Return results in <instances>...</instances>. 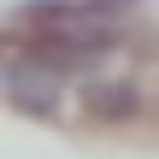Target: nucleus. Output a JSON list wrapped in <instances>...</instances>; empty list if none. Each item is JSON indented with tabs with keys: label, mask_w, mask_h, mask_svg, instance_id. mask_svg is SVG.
Masks as SVG:
<instances>
[{
	"label": "nucleus",
	"mask_w": 159,
	"mask_h": 159,
	"mask_svg": "<svg viewBox=\"0 0 159 159\" xmlns=\"http://www.w3.org/2000/svg\"><path fill=\"white\" fill-rule=\"evenodd\" d=\"M83 112L94 124H130L142 112V89L130 77H89L83 83Z\"/></svg>",
	"instance_id": "obj_3"
},
{
	"label": "nucleus",
	"mask_w": 159,
	"mask_h": 159,
	"mask_svg": "<svg viewBox=\"0 0 159 159\" xmlns=\"http://www.w3.org/2000/svg\"><path fill=\"white\" fill-rule=\"evenodd\" d=\"M136 0H24L18 18L35 24L30 53L59 77H71V71H94L118 47V18Z\"/></svg>",
	"instance_id": "obj_1"
},
{
	"label": "nucleus",
	"mask_w": 159,
	"mask_h": 159,
	"mask_svg": "<svg viewBox=\"0 0 159 159\" xmlns=\"http://www.w3.org/2000/svg\"><path fill=\"white\" fill-rule=\"evenodd\" d=\"M0 89H6V106L24 112V118H53V112L65 106V77H59L53 65H41L35 53H18V47L6 53Z\"/></svg>",
	"instance_id": "obj_2"
}]
</instances>
